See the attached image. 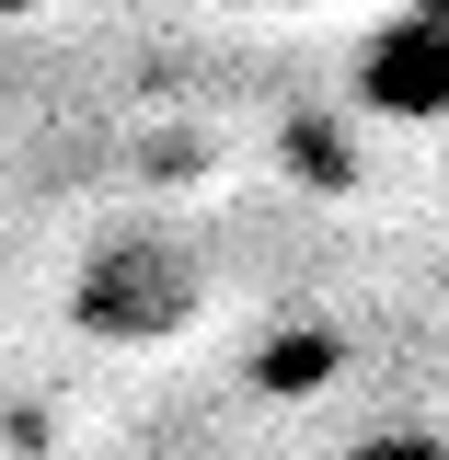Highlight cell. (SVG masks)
Listing matches in <instances>:
<instances>
[{"label":"cell","instance_id":"7a4b0ae2","mask_svg":"<svg viewBox=\"0 0 449 460\" xmlns=\"http://www.w3.org/2000/svg\"><path fill=\"white\" fill-rule=\"evenodd\" d=\"M369 460H427V449H369Z\"/></svg>","mask_w":449,"mask_h":460},{"label":"cell","instance_id":"6da1fadb","mask_svg":"<svg viewBox=\"0 0 449 460\" xmlns=\"http://www.w3.org/2000/svg\"><path fill=\"white\" fill-rule=\"evenodd\" d=\"M369 93L403 115H449V12H415L392 47L369 58Z\"/></svg>","mask_w":449,"mask_h":460}]
</instances>
